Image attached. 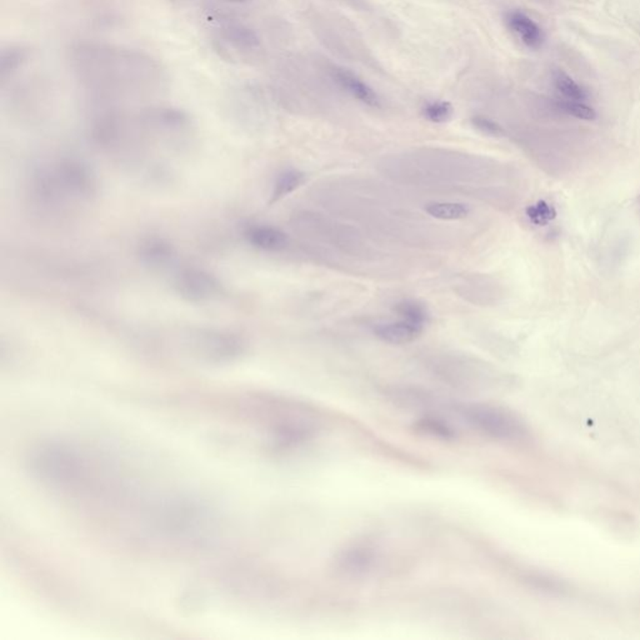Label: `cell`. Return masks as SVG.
<instances>
[{
	"instance_id": "obj_5",
	"label": "cell",
	"mask_w": 640,
	"mask_h": 640,
	"mask_svg": "<svg viewBox=\"0 0 640 640\" xmlns=\"http://www.w3.org/2000/svg\"><path fill=\"white\" fill-rule=\"evenodd\" d=\"M504 20L510 32L527 48L533 51L543 48L545 43L544 30L528 14L521 11H510L505 14Z\"/></svg>"
},
{
	"instance_id": "obj_1",
	"label": "cell",
	"mask_w": 640,
	"mask_h": 640,
	"mask_svg": "<svg viewBox=\"0 0 640 640\" xmlns=\"http://www.w3.org/2000/svg\"><path fill=\"white\" fill-rule=\"evenodd\" d=\"M29 185L35 204L51 210L91 203L99 192L94 170L75 158L58 159L41 165L32 174Z\"/></svg>"
},
{
	"instance_id": "obj_16",
	"label": "cell",
	"mask_w": 640,
	"mask_h": 640,
	"mask_svg": "<svg viewBox=\"0 0 640 640\" xmlns=\"http://www.w3.org/2000/svg\"><path fill=\"white\" fill-rule=\"evenodd\" d=\"M556 108L561 110L563 113L572 115L574 118L583 120H593L596 118V113L594 109L592 108L585 102H575V100H567V99H558L556 102Z\"/></svg>"
},
{
	"instance_id": "obj_6",
	"label": "cell",
	"mask_w": 640,
	"mask_h": 640,
	"mask_svg": "<svg viewBox=\"0 0 640 640\" xmlns=\"http://www.w3.org/2000/svg\"><path fill=\"white\" fill-rule=\"evenodd\" d=\"M138 256L150 269H165L176 261L174 247L163 238L150 237L138 245Z\"/></svg>"
},
{
	"instance_id": "obj_9",
	"label": "cell",
	"mask_w": 640,
	"mask_h": 640,
	"mask_svg": "<svg viewBox=\"0 0 640 640\" xmlns=\"http://www.w3.org/2000/svg\"><path fill=\"white\" fill-rule=\"evenodd\" d=\"M425 327L419 324L412 323L405 319L398 322L378 324L375 325L374 334L377 338L393 346H404L418 339Z\"/></svg>"
},
{
	"instance_id": "obj_14",
	"label": "cell",
	"mask_w": 640,
	"mask_h": 640,
	"mask_svg": "<svg viewBox=\"0 0 640 640\" xmlns=\"http://www.w3.org/2000/svg\"><path fill=\"white\" fill-rule=\"evenodd\" d=\"M226 35L228 40L232 41L234 46L243 49H255L261 44L258 35L255 34L252 29L243 25H229L226 29Z\"/></svg>"
},
{
	"instance_id": "obj_18",
	"label": "cell",
	"mask_w": 640,
	"mask_h": 640,
	"mask_svg": "<svg viewBox=\"0 0 640 640\" xmlns=\"http://www.w3.org/2000/svg\"><path fill=\"white\" fill-rule=\"evenodd\" d=\"M25 51L20 48H12L8 51H4L1 54V60H0V70H1V79L6 78V73L13 72L14 69L19 67L25 59Z\"/></svg>"
},
{
	"instance_id": "obj_3",
	"label": "cell",
	"mask_w": 640,
	"mask_h": 640,
	"mask_svg": "<svg viewBox=\"0 0 640 640\" xmlns=\"http://www.w3.org/2000/svg\"><path fill=\"white\" fill-rule=\"evenodd\" d=\"M184 344L195 357L216 363L237 359L245 346L238 335L213 328L189 329L184 334Z\"/></svg>"
},
{
	"instance_id": "obj_4",
	"label": "cell",
	"mask_w": 640,
	"mask_h": 640,
	"mask_svg": "<svg viewBox=\"0 0 640 640\" xmlns=\"http://www.w3.org/2000/svg\"><path fill=\"white\" fill-rule=\"evenodd\" d=\"M176 294L190 303H209L221 299L226 288L214 274L202 268H183L173 279Z\"/></svg>"
},
{
	"instance_id": "obj_12",
	"label": "cell",
	"mask_w": 640,
	"mask_h": 640,
	"mask_svg": "<svg viewBox=\"0 0 640 640\" xmlns=\"http://www.w3.org/2000/svg\"><path fill=\"white\" fill-rule=\"evenodd\" d=\"M425 211L439 221H460L469 216L471 209L463 203L434 202L425 207Z\"/></svg>"
},
{
	"instance_id": "obj_10",
	"label": "cell",
	"mask_w": 640,
	"mask_h": 640,
	"mask_svg": "<svg viewBox=\"0 0 640 640\" xmlns=\"http://www.w3.org/2000/svg\"><path fill=\"white\" fill-rule=\"evenodd\" d=\"M551 79L556 91L561 94L563 99L575 100V102H585L589 99V94L585 88L573 79L569 74L564 70L556 69L551 74Z\"/></svg>"
},
{
	"instance_id": "obj_21",
	"label": "cell",
	"mask_w": 640,
	"mask_h": 640,
	"mask_svg": "<svg viewBox=\"0 0 640 640\" xmlns=\"http://www.w3.org/2000/svg\"><path fill=\"white\" fill-rule=\"evenodd\" d=\"M228 3H232V4H245L248 3L250 0H226Z\"/></svg>"
},
{
	"instance_id": "obj_15",
	"label": "cell",
	"mask_w": 640,
	"mask_h": 640,
	"mask_svg": "<svg viewBox=\"0 0 640 640\" xmlns=\"http://www.w3.org/2000/svg\"><path fill=\"white\" fill-rule=\"evenodd\" d=\"M453 105L445 100H434L425 104L422 109V115L424 119L434 123L443 124L453 118Z\"/></svg>"
},
{
	"instance_id": "obj_13",
	"label": "cell",
	"mask_w": 640,
	"mask_h": 640,
	"mask_svg": "<svg viewBox=\"0 0 640 640\" xmlns=\"http://www.w3.org/2000/svg\"><path fill=\"white\" fill-rule=\"evenodd\" d=\"M396 313L402 319H405L412 323L419 324L425 327L429 322V313L426 311L424 304L418 301L407 299L400 301L396 306Z\"/></svg>"
},
{
	"instance_id": "obj_2",
	"label": "cell",
	"mask_w": 640,
	"mask_h": 640,
	"mask_svg": "<svg viewBox=\"0 0 640 640\" xmlns=\"http://www.w3.org/2000/svg\"><path fill=\"white\" fill-rule=\"evenodd\" d=\"M455 410L471 428L494 439L516 442L528 436L524 420L504 407L476 403L462 404L455 407Z\"/></svg>"
},
{
	"instance_id": "obj_19",
	"label": "cell",
	"mask_w": 640,
	"mask_h": 640,
	"mask_svg": "<svg viewBox=\"0 0 640 640\" xmlns=\"http://www.w3.org/2000/svg\"><path fill=\"white\" fill-rule=\"evenodd\" d=\"M529 219L535 224H545L556 216V211L545 202H539L538 204L532 205L527 210Z\"/></svg>"
},
{
	"instance_id": "obj_20",
	"label": "cell",
	"mask_w": 640,
	"mask_h": 640,
	"mask_svg": "<svg viewBox=\"0 0 640 640\" xmlns=\"http://www.w3.org/2000/svg\"><path fill=\"white\" fill-rule=\"evenodd\" d=\"M471 125L476 128V131H481L483 134L489 136H502L504 134L503 128L495 123L494 120L489 119L487 117L483 115H476L471 118Z\"/></svg>"
},
{
	"instance_id": "obj_8",
	"label": "cell",
	"mask_w": 640,
	"mask_h": 640,
	"mask_svg": "<svg viewBox=\"0 0 640 640\" xmlns=\"http://www.w3.org/2000/svg\"><path fill=\"white\" fill-rule=\"evenodd\" d=\"M244 238L249 245L263 252H280L288 245V235L272 226H250L244 232Z\"/></svg>"
},
{
	"instance_id": "obj_11",
	"label": "cell",
	"mask_w": 640,
	"mask_h": 640,
	"mask_svg": "<svg viewBox=\"0 0 640 640\" xmlns=\"http://www.w3.org/2000/svg\"><path fill=\"white\" fill-rule=\"evenodd\" d=\"M304 181H306V174L301 170L289 169L280 173L278 178L275 179L274 187H273L270 204L277 203L279 200L288 197L289 194L293 193L294 190L301 187Z\"/></svg>"
},
{
	"instance_id": "obj_17",
	"label": "cell",
	"mask_w": 640,
	"mask_h": 640,
	"mask_svg": "<svg viewBox=\"0 0 640 640\" xmlns=\"http://www.w3.org/2000/svg\"><path fill=\"white\" fill-rule=\"evenodd\" d=\"M373 561V556L368 549L362 548V549L351 550L346 553V556L343 558V563L349 570H364L369 567V564Z\"/></svg>"
},
{
	"instance_id": "obj_7",
	"label": "cell",
	"mask_w": 640,
	"mask_h": 640,
	"mask_svg": "<svg viewBox=\"0 0 640 640\" xmlns=\"http://www.w3.org/2000/svg\"><path fill=\"white\" fill-rule=\"evenodd\" d=\"M332 78L343 91H346L351 97L357 99L372 108H379L380 98L377 91L369 86L364 80L360 79L357 74L344 68H334L332 70Z\"/></svg>"
}]
</instances>
